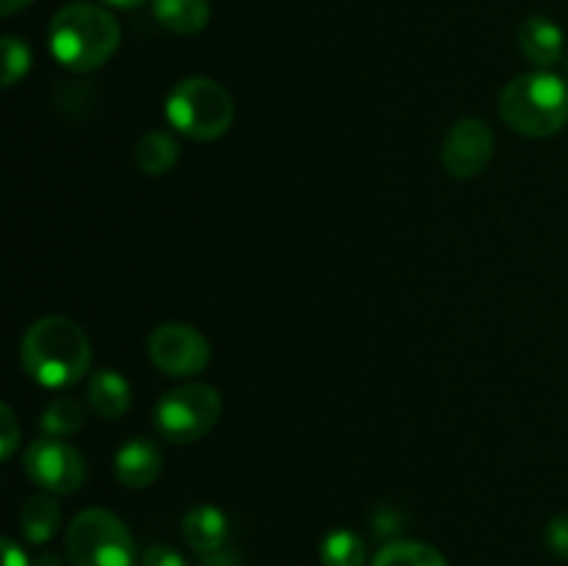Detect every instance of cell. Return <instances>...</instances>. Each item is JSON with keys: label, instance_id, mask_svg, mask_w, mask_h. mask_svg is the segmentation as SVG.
<instances>
[{"label": "cell", "instance_id": "1", "mask_svg": "<svg viewBox=\"0 0 568 566\" xmlns=\"http://www.w3.org/2000/svg\"><path fill=\"white\" fill-rule=\"evenodd\" d=\"M20 358L39 386L64 388L87 377L92 344L83 327L67 316H42L22 336Z\"/></svg>", "mask_w": 568, "mask_h": 566}, {"label": "cell", "instance_id": "2", "mask_svg": "<svg viewBox=\"0 0 568 566\" xmlns=\"http://www.w3.org/2000/svg\"><path fill=\"white\" fill-rule=\"evenodd\" d=\"M48 42L61 67L72 72H92L120 48V22L103 6L70 3L50 20Z\"/></svg>", "mask_w": 568, "mask_h": 566}, {"label": "cell", "instance_id": "3", "mask_svg": "<svg viewBox=\"0 0 568 566\" xmlns=\"http://www.w3.org/2000/svg\"><path fill=\"white\" fill-rule=\"evenodd\" d=\"M499 117L521 137H555L568 122V83L555 72H527L505 83Z\"/></svg>", "mask_w": 568, "mask_h": 566}, {"label": "cell", "instance_id": "4", "mask_svg": "<svg viewBox=\"0 0 568 566\" xmlns=\"http://www.w3.org/2000/svg\"><path fill=\"white\" fill-rule=\"evenodd\" d=\"M233 98L214 78L192 75L172 87L166 98V120L172 128L197 142H214L233 125Z\"/></svg>", "mask_w": 568, "mask_h": 566}, {"label": "cell", "instance_id": "5", "mask_svg": "<svg viewBox=\"0 0 568 566\" xmlns=\"http://www.w3.org/2000/svg\"><path fill=\"white\" fill-rule=\"evenodd\" d=\"M67 560L70 566H133L136 544L116 514L87 508L67 527Z\"/></svg>", "mask_w": 568, "mask_h": 566}, {"label": "cell", "instance_id": "6", "mask_svg": "<svg viewBox=\"0 0 568 566\" xmlns=\"http://www.w3.org/2000/svg\"><path fill=\"white\" fill-rule=\"evenodd\" d=\"M222 416V397L209 383H186L170 388L155 403L153 425L166 442L189 444L203 438Z\"/></svg>", "mask_w": 568, "mask_h": 566}, {"label": "cell", "instance_id": "7", "mask_svg": "<svg viewBox=\"0 0 568 566\" xmlns=\"http://www.w3.org/2000/svg\"><path fill=\"white\" fill-rule=\"evenodd\" d=\"M26 475L48 494H75L87 481V461L61 438H37L26 449Z\"/></svg>", "mask_w": 568, "mask_h": 566}, {"label": "cell", "instance_id": "8", "mask_svg": "<svg viewBox=\"0 0 568 566\" xmlns=\"http://www.w3.org/2000/svg\"><path fill=\"white\" fill-rule=\"evenodd\" d=\"M148 355L161 372L172 377H192L209 366L211 347L200 331L183 322L159 325L148 338Z\"/></svg>", "mask_w": 568, "mask_h": 566}, {"label": "cell", "instance_id": "9", "mask_svg": "<svg viewBox=\"0 0 568 566\" xmlns=\"http://www.w3.org/2000/svg\"><path fill=\"white\" fill-rule=\"evenodd\" d=\"M494 155V131L477 117L458 120L447 131L442 144V161L455 178H475L488 166Z\"/></svg>", "mask_w": 568, "mask_h": 566}, {"label": "cell", "instance_id": "10", "mask_svg": "<svg viewBox=\"0 0 568 566\" xmlns=\"http://www.w3.org/2000/svg\"><path fill=\"white\" fill-rule=\"evenodd\" d=\"M116 477L128 488H148L161 475V449L150 438L136 436L125 442L114 461Z\"/></svg>", "mask_w": 568, "mask_h": 566}, {"label": "cell", "instance_id": "11", "mask_svg": "<svg viewBox=\"0 0 568 566\" xmlns=\"http://www.w3.org/2000/svg\"><path fill=\"white\" fill-rule=\"evenodd\" d=\"M519 48L532 64L552 67L564 55V31L541 14L527 17L519 26Z\"/></svg>", "mask_w": 568, "mask_h": 566}, {"label": "cell", "instance_id": "12", "mask_svg": "<svg viewBox=\"0 0 568 566\" xmlns=\"http://www.w3.org/2000/svg\"><path fill=\"white\" fill-rule=\"evenodd\" d=\"M183 538L194 553H216L227 542V516L216 505H194L183 516Z\"/></svg>", "mask_w": 568, "mask_h": 566}, {"label": "cell", "instance_id": "13", "mask_svg": "<svg viewBox=\"0 0 568 566\" xmlns=\"http://www.w3.org/2000/svg\"><path fill=\"white\" fill-rule=\"evenodd\" d=\"M89 405L103 420H120L131 408V386L116 370H98L89 377Z\"/></svg>", "mask_w": 568, "mask_h": 566}, {"label": "cell", "instance_id": "14", "mask_svg": "<svg viewBox=\"0 0 568 566\" xmlns=\"http://www.w3.org/2000/svg\"><path fill=\"white\" fill-rule=\"evenodd\" d=\"M153 17L178 37H194L211 20L209 0H153Z\"/></svg>", "mask_w": 568, "mask_h": 566}, {"label": "cell", "instance_id": "15", "mask_svg": "<svg viewBox=\"0 0 568 566\" xmlns=\"http://www.w3.org/2000/svg\"><path fill=\"white\" fill-rule=\"evenodd\" d=\"M61 525V508L48 492L33 494L20 508V530L31 544H44L55 536Z\"/></svg>", "mask_w": 568, "mask_h": 566}, {"label": "cell", "instance_id": "16", "mask_svg": "<svg viewBox=\"0 0 568 566\" xmlns=\"http://www.w3.org/2000/svg\"><path fill=\"white\" fill-rule=\"evenodd\" d=\"M178 155H181V148L166 131H148L133 150V161L144 175H164L175 166Z\"/></svg>", "mask_w": 568, "mask_h": 566}, {"label": "cell", "instance_id": "17", "mask_svg": "<svg viewBox=\"0 0 568 566\" xmlns=\"http://www.w3.org/2000/svg\"><path fill=\"white\" fill-rule=\"evenodd\" d=\"M372 566H449L447 558L436 547L422 542H388L381 553L375 555Z\"/></svg>", "mask_w": 568, "mask_h": 566}, {"label": "cell", "instance_id": "18", "mask_svg": "<svg viewBox=\"0 0 568 566\" xmlns=\"http://www.w3.org/2000/svg\"><path fill=\"white\" fill-rule=\"evenodd\" d=\"M83 416H87L83 414V405L78 403L75 397H70V394H61V397L50 400L48 408L42 411L39 427H42V431L53 438L72 436V433L81 431Z\"/></svg>", "mask_w": 568, "mask_h": 566}, {"label": "cell", "instance_id": "19", "mask_svg": "<svg viewBox=\"0 0 568 566\" xmlns=\"http://www.w3.org/2000/svg\"><path fill=\"white\" fill-rule=\"evenodd\" d=\"M320 558L322 566H364L366 544L353 530H333L322 542Z\"/></svg>", "mask_w": 568, "mask_h": 566}, {"label": "cell", "instance_id": "20", "mask_svg": "<svg viewBox=\"0 0 568 566\" xmlns=\"http://www.w3.org/2000/svg\"><path fill=\"white\" fill-rule=\"evenodd\" d=\"M31 70V48L20 37H3V87L11 89Z\"/></svg>", "mask_w": 568, "mask_h": 566}, {"label": "cell", "instance_id": "21", "mask_svg": "<svg viewBox=\"0 0 568 566\" xmlns=\"http://www.w3.org/2000/svg\"><path fill=\"white\" fill-rule=\"evenodd\" d=\"M0 425H3V436H0V455L3 461H9L14 455V449L20 447V425H17V416L9 405L0 408Z\"/></svg>", "mask_w": 568, "mask_h": 566}, {"label": "cell", "instance_id": "22", "mask_svg": "<svg viewBox=\"0 0 568 566\" xmlns=\"http://www.w3.org/2000/svg\"><path fill=\"white\" fill-rule=\"evenodd\" d=\"M372 527H375L377 536L383 538H397L403 533V516L399 511H394L392 505H381L372 516Z\"/></svg>", "mask_w": 568, "mask_h": 566}, {"label": "cell", "instance_id": "23", "mask_svg": "<svg viewBox=\"0 0 568 566\" xmlns=\"http://www.w3.org/2000/svg\"><path fill=\"white\" fill-rule=\"evenodd\" d=\"M547 547L552 555L568 560V514L555 516L547 525Z\"/></svg>", "mask_w": 568, "mask_h": 566}, {"label": "cell", "instance_id": "24", "mask_svg": "<svg viewBox=\"0 0 568 566\" xmlns=\"http://www.w3.org/2000/svg\"><path fill=\"white\" fill-rule=\"evenodd\" d=\"M142 566H186V560L166 544H153V547L144 549Z\"/></svg>", "mask_w": 568, "mask_h": 566}, {"label": "cell", "instance_id": "25", "mask_svg": "<svg viewBox=\"0 0 568 566\" xmlns=\"http://www.w3.org/2000/svg\"><path fill=\"white\" fill-rule=\"evenodd\" d=\"M200 566H244V560H242V555H239V553L222 547V549H216V553L203 555V564H200Z\"/></svg>", "mask_w": 568, "mask_h": 566}, {"label": "cell", "instance_id": "26", "mask_svg": "<svg viewBox=\"0 0 568 566\" xmlns=\"http://www.w3.org/2000/svg\"><path fill=\"white\" fill-rule=\"evenodd\" d=\"M3 566H31V560L17 547L14 538H3Z\"/></svg>", "mask_w": 568, "mask_h": 566}, {"label": "cell", "instance_id": "27", "mask_svg": "<svg viewBox=\"0 0 568 566\" xmlns=\"http://www.w3.org/2000/svg\"><path fill=\"white\" fill-rule=\"evenodd\" d=\"M31 3L33 0H0V14L11 17V14H17V11L28 9Z\"/></svg>", "mask_w": 568, "mask_h": 566}, {"label": "cell", "instance_id": "28", "mask_svg": "<svg viewBox=\"0 0 568 566\" xmlns=\"http://www.w3.org/2000/svg\"><path fill=\"white\" fill-rule=\"evenodd\" d=\"M103 3L116 6V9H136V6H142L144 0H103Z\"/></svg>", "mask_w": 568, "mask_h": 566}, {"label": "cell", "instance_id": "29", "mask_svg": "<svg viewBox=\"0 0 568 566\" xmlns=\"http://www.w3.org/2000/svg\"><path fill=\"white\" fill-rule=\"evenodd\" d=\"M31 566H61V560L55 558V555H50V553H44V555H39L37 560H33Z\"/></svg>", "mask_w": 568, "mask_h": 566}]
</instances>
